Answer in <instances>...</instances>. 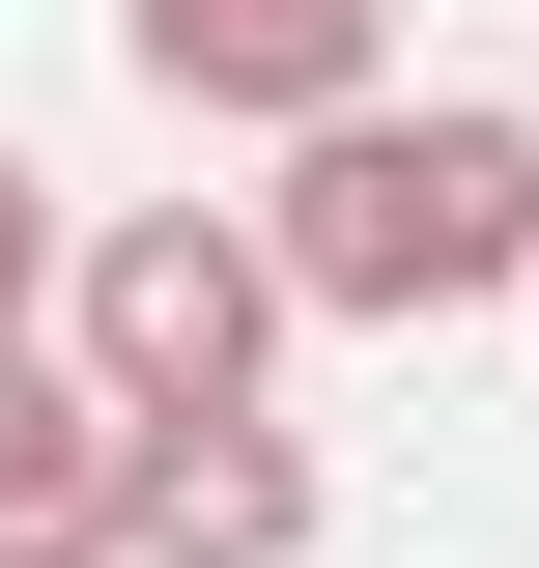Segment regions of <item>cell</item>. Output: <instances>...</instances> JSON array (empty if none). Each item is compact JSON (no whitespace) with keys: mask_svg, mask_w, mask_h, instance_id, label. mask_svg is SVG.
Returning <instances> with one entry per match:
<instances>
[{"mask_svg":"<svg viewBox=\"0 0 539 568\" xmlns=\"http://www.w3.org/2000/svg\"><path fill=\"white\" fill-rule=\"evenodd\" d=\"M256 256L313 342H455L539 284V114L511 85H340L256 142Z\"/></svg>","mask_w":539,"mask_h":568,"instance_id":"cell-1","label":"cell"},{"mask_svg":"<svg viewBox=\"0 0 539 568\" xmlns=\"http://www.w3.org/2000/svg\"><path fill=\"white\" fill-rule=\"evenodd\" d=\"M29 342L85 369L114 426H171V398H284V256H256V200H58V284H29Z\"/></svg>","mask_w":539,"mask_h":568,"instance_id":"cell-2","label":"cell"},{"mask_svg":"<svg viewBox=\"0 0 539 568\" xmlns=\"http://www.w3.org/2000/svg\"><path fill=\"white\" fill-rule=\"evenodd\" d=\"M114 58H142V114L284 142V114H340V85H398V0H114Z\"/></svg>","mask_w":539,"mask_h":568,"instance_id":"cell-3","label":"cell"},{"mask_svg":"<svg viewBox=\"0 0 539 568\" xmlns=\"http://www.w3.org/2000/svg\"><path fill=\"white\" fill-rule=\"evenodd\" d=\"M114 568H313V426H284V398L114 426Z\"/></svg>","mask_w":539,"mask_h":568,"instance_id":"cell-4","label":"cell"},{"mask_svg":"<svg viewBox=\"0 0 539 568\" xmlns=\"http://www.w3.org/2000/svg\"><path fill=\"white\" fill-rule=\"evenodd\" d=\"M0 568H114V398L0 313Z\"/></svg>","mask_w":539,"mask_h":568,"instance_id":"cell-5","label":"cell"},{"mask_svg":"<svg viewBox=\"0 0 539 568\" xmlns=\"http://www.w3.org/2000/svg\"><path fill=\"white\" fill-rule=\"evenodd\" d=\"M29 284H58V171L0 142V313H29Z\"/></svg>","mask_w":539,"mask_h":568,"instance_id":"cell-6","label":"cell"},{"mask_svg":"<svg viewBox=\"0 0 539 568\" xmlns=\"http://www.w3.org/2000/svg\"><path fill=\"white\" fill-rule=\"evenodd\" d=\"M511 313H539V284H511Z\"/></svg>","mask_w":539,"mask_h":568,"instance_id":"cell-7","label":"cell"}]
</instances>
